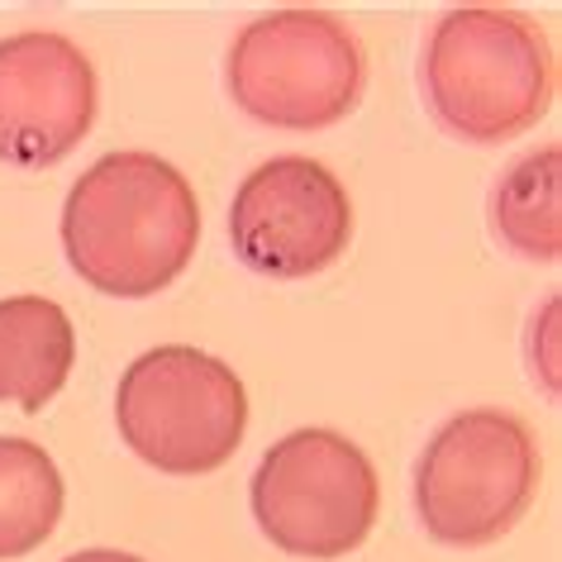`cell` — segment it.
<instances>
[{
	"instance_id": "cell-11",
	"label": "cell",
	"mask_w": 562,
	"mask_h": 562,
	"mask_svg": "<svg viewBox=\"0 0 562 562\" xmlns=\"http://www.w3.org/2000/svg\"><path fill=\"white\" fill-rule=\"evenodd\" d=\"M63 472L34 439L0 434V562L24 558L58 529Z\"/></svg>"
},
{
	"instance_id": "cell-2",
	"label": "cell",
	"mask_w": 562,
	"mask_h": 562,
	"mask_svg": "<svg viewBox=\"0 0 562 562\" xmlns=\"http://www.w3.org/2000/svg\"><path fill=\"white\" fill-rule=\"evenodd\" d=\"M419 81L434 120L462 144H505L553 105V48L510 5H453L434 20Z\"/></svg>"
},
{
	"instance_id": "cell-8",
	"label": "cell",
	"mask_w": 562,
	"mask_h": 562,
	"mask_svg": "<svg viewBox=\"0 0 562 562\" xmlns=\"http://www.w3.org/2000/svg\"><path fill=\"white\" fill-rule=\"evenodd\" d=\"M95 67L72 38L30 30L0 44V158L53 167L95 124Z\"/></svg>"
},
{
	"instance_id": "cell-10",
	"label": "cell",
	"mask_w": 562,
	"mask_h": 562,
	"mask_svg": "<svg viewBox=\"0 0 562 562\" xmlns=\"http://www.w3.org/2000/svg\"><path fill=\"white\" fill-rule=\"evenodd\" d=\"M562 148L548 144L539 153H525L510 172L496 181L491 195V224L501 244L529 262H558L562 252Z\"/></svg>"
},
{
	"instance_id": "cell-7",
	"label": "cell",
	"mask_w": 562,
	"mask_h": 562,
	"mask_svg": "<svg viewBox=\"0 0 562 562\" xmlns=\"http://www.w3.org/2000/svg\"><path fill=\"white\" fill-rule=\"evenodd\" d=\"M353 238V201L325 162L281 153L244 177L229 205L234 258L258 277L296 281L344 258Z\"/></svg>"
},
{
	"instance_id": "cell-3",
	"label": "cell",
	"mask_w": 562,
	"mask_h": 562,
	"mask_svg": "<svg viewBox=\"0 0 562 562\" xmlns=\"http://www.w3.org/2000/svg\"><path fill=\"white\" fill-rule=\"evenodd\" d=\"M543 462L529 425L510 411H462L419 453L415 510L434 543L486 548L533 505Z\"/></svg>"
},
{
	"instance_id": "cell-4",
	"label": "cell",
	"mask_w": 562,
	"mask_h": 562,
	"mask_svg": "<svg viewBox=\"0 0 562 562\" xmlns=\"http://www.w3.org/2000/svg\"><path fill=\"white\" fill-rule=\"evenodd\" d=\"M115 425L134 458L167 476L224 468L248 434V391L229 362L191 344L138 353L120 376Z\"/></svg>"
},
{
	"instance_id": "cell-9",
	"label": "cell",
	"mask_w": 562,
	"mask_h": 562,
	"mask_svg": "<svg viewBox=\"0 0 562 562\" xmlns=\"http://www.w3.org/2000/svg\"><path fill=\"white\" fill-rule=\"evenodd\" d=\"M72 362L77 334L58 301H0V405H20V411L38 415L72 376Z\"/></svg>"
},
{
	"instance_id": "cell-1",
	"label": "cell",
	"mask_w": 562,
	"mask_h": 562,
	"mask_svg": "<svg viewBox=\"0 0 562 562\" xmlns=\"http://www.w3.org/2000/svg\"><path fill=\"white\" fill-rule=\"evenodd\" d=\"M195 244H201L195 191L158 153H105L67 191V262L105 296H158L187 272Z\"/></svg>"
},
{
	"instance_id": "cell-12",
	"label": "cell",
	"mask_w": 562,
	"mask_h": 562,
	"mask_svg": "<svg viewBox=\"0 0 562 562\" xmlns=\"http://www.w3.org/2000/svg\"><path fill=\"white\" fill-rule=\"evenodd\" d=\"M63 562H144L138 553H120V548H87V553H72Z\"/></svg>"
},
{
	"instance_id": "cell-6",
	"label": "cell",
	"mask_w": 562,
	"mask_h": 562,
	"mask_svg": "<svg viewBox=\"0 0 562 562\" xmlns=\"http://www.w3.org/2000/svg\"><path fill=\"white\" fill-rule=\"evenodd\" d=\"M252 519L291 558H344L376 525V468L339 429H296L262 453L248 486Z\"/></svg>"
},
{
	"instance_id": "cell-5",
	"label": "cell",
	"mask_w": 562,
	"mask_h": 562,
	"mask_svg": "<svg viewBox=\"0 0 562 562\" xmlns=\"http://www.w3.org/2000/svg\"><path fill=\"white\" fill-rule=\"evenodd\" d=\"M224 77L248 120L272 130H329L358 110L368 63L339 15L286 5L238 30Z\"/></svg>"
}]
</instances>
